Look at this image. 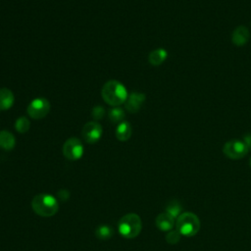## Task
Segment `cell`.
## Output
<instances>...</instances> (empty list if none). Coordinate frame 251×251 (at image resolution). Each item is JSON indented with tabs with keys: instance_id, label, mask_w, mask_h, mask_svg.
<instances>
[{
	"instance_id": "obj_1",
	"label": "cell",
	"mask_w": 251,
	"mask_h": 251,
	"mask_svg": "<svg viewBox=\"0 0 251 251\" xmlns=\"http://www.w3.org/2000/svg\"><path fill=\"white\" fill-rule=\"evenodd\" d=\"M101 95L108 105L112 107H119L126 102L128 93L122 82L116 79H111L104 83Z\"/></svg>"
},
{
	"instance_id": "obj_2",
	"label": "cell",
	"mask_w": 251,
	"mask_h": 251,
	"mask_svg": "<svg viewBox=\"0 0 251 251\" xmlns=\"http://www.w3.org/2000/svg\"><path fill=\"white\" fill-rule=\"evenodd\" d=\"M31 207L33 212L41 217L54 216L59 210L57 199L54 196L46 193L35 195L31 201Z\"/></svg>"
},
{
	"instance_id": "obj_3",
	"label": "cell",
	"mask_w": 251,
	"mask_h": 251,
	"mask_svg": "<svg viewBox=\"0 0 251 251\" xmlns=\"http://www.w3.org/2000/svg\"><path fill=\"white\" fill-rule=\"evenodd\" d=\"M120 234L125 238L136 237L142 228V222L137 214L129 213L120 219L118 225Z\"/></svg>"
},
{
	"instance_id": "obj_4",
	"label": "cell",
	"mask_w": 251,
	"mask_h": 251,
	"mask_svg": "<svg viewBox=\"0 0 251 251\" xmlns=\"http://www.w3.org/2000/svg\"><path fill=\"white\" fill-rule=\"evenodd\" d=\"M176 230L183 236L191 237L194 236L200 229L199 218L191 213L184 212L181 213L176 222Z\"/></svg>"
},
{
	"instance_id": "obj_5",
	"label": "cell",
	"mask_w": 251,
	"mask_h": 251,
	"mask_svg": "<svg viewBox=\"0 0 251 251\" xmlns=\"http://www.w3.org/2000/svg\"><path fill=\"white\" fill-rule=\"evenodd\" d=\"M248 151L249 148L247 147L245 142L239 139H232L226 142L223 148L224 154L227 158L232 160H238L243 158L244 156H246Z\"/></svg>"
},
{
	"instance_id": "obj_6",
	"label": "cell",
	"mask_w": 251,
	"mask_h": 251,
	"mask_svg": "<svg viewBox=\"0 0 251 251\" xmlns=\"http://www.w3.org/2000/svg\"><path fill=\"white\" fill-rule=\"evenodd\" d=\"M50 111V103L46 98L37 97L34 98L28 104L26 112L31 119L40 120L45 118Z\"/></svg>"
},
{
	"instance_id": "obj_7",
	"label": "cell",
	"mask_w": 251,
	"mask_h": 251,
	"mask_svg": "<svg viewBox=\"0 0 251 251\" xmlns=\"http://www.w3.org/2000/svg\"><path fill=\"white\" fill-rule=\"evenodd\" d=\"M63 154L70 161L79 160L83 155V145L76 137H70L63 145Z\"/></svg>"
},
{
	"instance_id": "obj_8",
	"label": "cell",
	"mask_w": 251,
	"mask_h": 251,
	"mask_svg": "<svg viewBox=\"0 0 251 251\" xmlns=\"http://www.w3.org/2000/svg\"><path fill=\"white\" fill-rule=\"evenodd\" d=\"M103 133L102 126L97 122H88L86 123L82 129H81V135L85 142L94 144L97 141L100 140Z\"/></svg>"
},
{
	"instance_id": "obj_9",
	"label": "cell",
	"mask_w": 251,
	"mask_h": 251,
	"mask_svg": "<svg viewBox=\"0 0 251 251\" xmlns=\"http://www.w3.org/2000/svg\"><path fill=\"white\" fill-rule=\"evenodd\" d=\"M145 99H146L145 94L140 92H131L130 94H128L125 102L126 111H128L131 114L137 113L142 107L143 103L145 102Z\"/></svg>"
},
{
	"instance_id": "obj_10",
	"label": "cell",
	"mask_w": 251,
	"mask_h": 251,
	"mask_svg": "<svg viewBox=\"0 0 251 251\" xmlns=\"http://www.w3.org/2000/svg\"><path fill=\"white\" fill-rule=\"evenodd\" d=\"M175 218H173L167 212L161 213L156 217L155 225L158 229L162 231H170L175 226Z\"/></svg>"
},
{
	"instance_id": "obj_11",
	"label": "cell",
	"mask_w": 251,
	"mask_h": 251,
	"mask_svg": "<svg viewBox=\"0 0 251 251\" xmlns=\"http://www.w3.org/2000/svg\"><path fill=\"white\" fill-rule=\"evenodd\" d=\"M249 37H250V33L248 28L244 25H239L233 30L231 35V40L234 45L243 46L248 42Z\"/></svg>"
},
{
	"instance_id": "obj_12",
	"label": "cell",
	"mask_w": 251,
	"mask_h": 251,
	"mask_svg": "<svg viewBox=\"0 0 251 251\" xmlns=\"http://www.w3.org/2000/svg\"><path fill=\"white\" fill-rule=\"evenodd\" d=\"M15 101L14 93L7 87L0 88V111L9 110Z\"/></svg>"
},
{
	"instance_id": "obj_13",
	"label": "cell",
	"mask_w": 251,
	"mask_h": 251,
	"mask_svg": "<svg viewBox=\"0 0 251 251\" xmlns=\"http://www.w3.org/2000/svg\"><path fill=\"white\" fill-rule=\"evenodd\" d=\"M16 145V139L13 133L6 129L0 130V148L6 151L12 150Z\"/></svg>"
},
{
	"instance_id": "obj_14",
	"label": "cell",
	"mask_w": 251,
	"mask_h": 251,
	"mask_svg": "<svg viewBox=\"0 0 251 251\" xmlns=\"http://www.w3.org/2000/svg\"><path fill=\"white\" fill-rule=\"evenodd\" d=\"M168 57V52L164 48H157L149 53L148 56V62L154 66H160Z\"/></svg>"
},
{
	"instance_id": "obj_15",
	"label": "cell",
	"mask_w": 251,
	"mask_h": 251,
	"mask_svg": "<svg viewBox=\"0 0 251 251\" xmlns=\"http://www.w3.org/2000/svg\"><path fill=\"white\" fill-rule=\"evenodd\" d=\"M116 137L120 141H126L131 136V126L128 122L124 121L120 123L116 128Z\"/></svg>"
},
{
	"instance_id": "obj_16",
	"label": "cell",
	"mask_w": 251,
	"mask_h": 251,
	"mask_svg": "<svg viewBox=\"0 0 251 251\" xmlns=\"http://www.w3.org/2000/svg\"><path fill=\"white\" fill-rule=\"evenodd\" d=\"M113 234H114V229L112 228L111 226H108V225H101L97 226V228L95 229L96 237L101 240L110 239Z\"/></svg>"
},
{
	"instance_id": "obj_17",
	"label": "cell",
	"mask_w": 251,
	"mask_h": 251,
	"mask_svg": "<svg viewBox=\"0 0 251 251\" xmlns=\"http://www.w3.org/2000/svg\"><path fill=\"white\" fill-rule=\"evenodd\" d=\"M109 120L114 123V124H120L124 122V119L126 117L125 110L122 109L121 107H113L108 114Z\"/></svg>"
},
{
	"instance_id": "obj_18",
	"label": "cell",
	"mask_w": 251,
	"mask_h": 251,
	"mask_svg": "<svg viewBox=\"0 0 251 251\" xmlns=\"http://www.w3.org/2000/svg\"><path fill=\"white\" fill-rule=\"evenodd\" d=\"M181 211H182V207H181L180 203L176 200L170 201L166 206V212L168 214H170L175 219L178 218V216L182 213Z\"/></svg>"
},
{
	"instance_id": "obj_19",
	"label": "cell",
	"mask_w": 251,
	"mask_h": 251,
	"mask_svg": "<svg viewBox=\"0 0 251 251\" xmlns=\"http://www.w3.org/2000/svg\"><path fill=\"white\" fill-rule=\"evenodd\" d=\"M30 127V123L25 117H20L16 120L15 128L20 133H25Z\"/></svg>"
},
{
	"instance_id": "obj_20",
	"label": "cell",
	"mask_w": 251,
	"mask_h": 251,
	"mask_svg": "<svg viewBox=\"0 0 251 251\" xmlns=\"http://www.w3.org/2000/svg\"><path fill=\"white\" fill-rule=\"evenodd\" d=\"M181 234L176 229V230H170L166 235V241L169 244H176L180 240Z\"/></svg>"
},
{
	"instance_id": "obj_21",
	"label": "cell",
	"mask_w": 251,
	"mask_h": 251,
	"mask_svg": "<svg viewBox=\"0 0 251 251\" xmlns=\"http://www.w3.org/2000/svg\"><path fill=\"white\" fill-rule=\"evenodd\" d=\"M105 110L102 106H95L92 109V117L95 121H99L104 117Z\"/></svg>"
},
{
	"instance_id": "obj_22",
	"label": "cell",
	"mask_w": 251,
	"mask_h": 251,
	"mask_svg": "<svg viewBox=\"0 0 251 251\" xmlns=\"http://www.w3.org/2000/svg\"><path fill=\"white\" fill-rule=\"evenodd\" d=\"M69 191H65V189H61L59 192H58V197L61 201H66L68 198H69Z\"/></svg>"
},
{
	"instance_id": "obj_23",
	"label": "cell",
	"mask_w": 251,
	"mask_h": 251,
	"mask_svg": "<svg viewBox=\"0 0 251 251\" xmlns=\"http://www.w3.org/2000/svg\"><path fill=\"white\" fill-rule=\"evenodd\" d=\"M243 141L245 142V144L247 145V147H248L249 150H250V149H251V133H248V134L244 135Z\"/></svg>"
},
{
	"instance_id": "obj_24",
	"label": "cell",
	"mask_w": 251,
	"mask_h": 251,
	"mask_svg": "<svg viewBox=\"0 0 251 251\" xmlns=\"http://www.w3.org/2000/svg\"><path fill=\"white\" fill-rule=\"evenodd\" d=\"M249 165H250V167H251V158H250V160H249Z\"/></svg>"
}]
</instances>
